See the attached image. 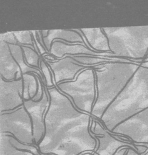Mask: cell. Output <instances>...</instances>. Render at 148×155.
Here are the masks:
<instances>
[{"label": "cell", "instance_id": "cell-12", "mask_svg": "<svg viewBox=\"0 0 148 155\" xmlns=\"http://www.w3.org/2000/svg\"><path fill=\"white\" fill-rule=\"evenodd\" d=\"M79 32L90 49L97 52H111L107 36L102 28L75 29Z\"/></svg>", "mask_w": 148, "mask_h": 155}, {"label": "cell", "instance_id": "cell-10", "mask_svg": "<svg viewBox=\"0 0 148 155\" xmlns=\"http://www.w3.org/2000/svg\"><path fill=\"white\" fill-rule=\"evenodd\" d=\"M111 133L125 136L127 133L148 134V108L120 124Z\"/></svg>", "mask_w": 148, "mask_h": 155}, {"label": "cell", "instance_id": "cell-8", "mask_svg": "<svg viewBox=\"0 0 148 155\" xmlns=\"http://www.w3.org/2000/svg\"><path fill=\"white\" fill-rule=\"evenodd\" d=\"M47 92V89L44 88L42 97L39 101L35 102L32 99H29L24 101L23 105L30 116L33 127V136H37L39 134H40V140L44 134L45 116L50 105V97ZM39 142L36 143L37 144Z\"/></svg>", "mask_w": 148, "mask_h": 155}, {"label": "cell", "instance_id": "cell-11", "mask_svg": "<svg viewBox=\"0 0 148 155\" xmlns=\"http://www.w3.org/2000/svg\"><path fill=\"white\" fill-rule=\"evenodd\" d=\"M49 53L56 58H60L66 55H101V53L97 52L88 48L82 44H70L60 41H55L51 44Z\"/></svg>", "mask_w": 148, "mask_h": 155}, {"label": "cell", "instance_id": "cell-4", "mask_svg": "<svg viewBox=\"0 0 148 155\" xmlns=\"http://www.w3.org/2000/svg\"><path fill=\"white\" fill-rule=\"evenodd\" d=\"M80 111L91 114L96 100V82L94 70L86 68L81 71L74 81H65L56 85Z\"/></svg>", "mask_w": 148, "mask_h": 155}, {"label": "cell", "instance_id": "cell-16", "mask_svg": "<svg viewBox=\"0 0 148 155\" xmlns=\"http://www.w3.org/2000/svg\"><path fill=\"white\" fill-rule=\"evenodd\" d=\"M13 33L20 45L29 46L36 50L31 31H17Z\"/></svg>", "mask_w": 148, "mask_h": 155}, {"label": "cell", "instance_id": "cell-9", "mask_svg": "<svg viewBox=\"0 0 148 155\" xmlns=\"http://www.w3.org/2000/svg\"><path fill=\"white\" fill-rule=\"evenodd\" d=\"M47 62L53 71L56 85L65 81H74L80 71L87 68L78 64L72 57L68 56L58 61H47Z\"/></svg>", "mask_w": 148, "mask_h": 155}, {"label": "cell", "instance_id": "cell-19", "mask_svg": "<svg viewBox=\"0 0 148 155\" xmlns=\"http://www.w3.org/2000/svg\"><path fill=\"white\" fill-rule=\"evenodd\" d=\"M0 40L3 41L7 44H19L13 31L1 33L0 34Z\"/></svg>", "mask_w": 148, "mask_h": 155}, {"label": "cell", "instance_id": "cell-15", "mask_svg": "<svg viewBox=\"0 0 148 155\" xmlns=\"http://www.w3.org/2000/svg\"><path fill=\"white\" fill-rule=\"evenodd\" d=\"M24 58L26 63L31 67L38 68H39L40 58L39 54L35 50V48H32L29 46H21Z\"/></svg>", "mask_w": 148, "mask_h": 155}, {"label": "cell", "instance_id": "cell-1", "mask_svg": "<svg viewBox=\"0 0 148 155\" xmlns=\"http://www.w3.org/2000/svg\"><path fill=\"white\" fill-rule=\"evenodd\" d=\"M148 108V68L140 66L100 120L111 133L120 124Z\"/></svg>", "mask_w": 148, "mask_h": 155}, {"label": "cell", "instance_id": "cell-14", "mask_svg": "<svg viewBox=\"0 0 148 155\" xmlns=\"http://www.w3.org/2000/svg\"><path fill=\"white\" fill-rule=\"evenodd\" d=\"M39 77L33 73H27L22 75L24 101L32 99L36 96L39 88Z\"/></svg>", "mask_w": 148, "mask_h": 155}, {"label": "cell", "instance_id": "cell-2", "mask_svg": "<svg viewBox=\"0 0 148 155\" xmlns=\"http://www.w3.org/2000/svg\"><path fill=\"white\" fill-rule=\"evenodd\" d=\"M141 63L115 61L94 70L97 96L91 115L101 119L106 110L125 87Z\"/></svg>", "mask_w": 148, "mask_h": 155}, {"label": "cell", "instance_id": "cell-21", "mask_svg": "<svg viewBox=\"0 0 148 155\" xmlns=\"http://www.w3.org/2000/svg\"><path fill=\"white\" fill-rule=\"evenodd\" d=\"M146 57H147V58H148V53H147V56H146Z\"/></svg>", "mask_w": 148, "mask_h": 155}, {"label": "cell", "instance_id": "cell-5", "mask_svg": "<svg viewBox=\"0 0 148 155\" xmlns=\"http://www.w3.org/2000/svg\"><path fill=\"white\" fill-rule=\"evenodd\" d=\"M27 73H33L42 78L38 68L26 63L21 45L0 40V76L7 81H12L22 78Z\"/></svg>", "mask_w": 148, "mask_h": 155}, {"label": "cell", "instance_id": "cell-6", "mask_svg": "<svg viewBox=\"0 0 148 155\" xmlns=\"http://www.w3.org/2000/svg\"><path fill=\"white\" fill-rule=\"evenodd\" d=\"M1 134H10L19 138L33 136V127L30 116L24 105L10 111L1 113Z\"/></svg>", "mask_w": 148, "mask_h": 155}, {"label": "cell", "instance_id": "cell-13", "mask_svg": "<svg viewBox=\"0 0 148 155\" xmlns=\"http://www.w3.org/2000/svg\"><path fill=\"white\" fill-rule=\"evenodd\" d=\"M42 40L45 48L48 53L50 50L51 44L55 41H60L70 44H82L87 46L82 35L74 28L48 30V35L45 38H42Z\"/></svg>", "mask_w": 148, "mask_h": 155}, {"label": "cell", "instance_id": "cell-3", "mask_svg": "<svg viewBox=\"0 0 148 155\" xmlns=\"http://www.w3.org/2000/svg\"><path fill=\"white\" fill-rule=\"evenodd\" d=\"M112 56L142 59L148 53V25L104 27Z\"/></svg>", "mask_w": 148, "mask_h": 155}, {"label": "cell", "instance_id": "cell-18", "mask_svg": "<svg viewBox=\"0 0 148 155\" xmlns=\"http://www.w3.org/2000/svg\"><path fill=\"white\" fill-rule=\"evenodd\" d=\"M40 67L42 74L45 78V82L48 88H51L54 87V82H53V79L52 78L51 71L48 67L46 64V63L42 60H41L40 62Z\"/></svg>", "mask_w": 148, "mask_h": 155}, {"label": "cell", "instance_id": "cell-7", "mask_svg": "<svg viewBox=\"0 0 148 155\" xmlns=\"http://www.w3.org/2000/svg\"><path fill=\"white\" fill-rule=\"evenodd\" d=\"M22 78L7 81L0 76V112L13 111L24 105Z\"/></svg>", "mask_w": 148, "mask_h": 155}, {"label": "cell", "instance_id": "cell-20", "mask_svg": "<svg viewBox=\"0 0 148 155\" xmlns=\"http://www.w3.org/2000/svg\"><path fill=\"white\" fill-rule=\"evenodd\" d=\"M141 66L146 67V68H148V58H146L144 61L142 63H141Z\"/></svg>", "mask_w": 148, "mask_h": 155}, {"label": "cell", "instance_id": "cell-17", "mask_svg": "<svg viewBox=\"0 0 148 155\" xmlns=\"http://www.w3.org/2000/svg\"><path fill=\"white\" fill-rule=\"evenodd\" d=\"M74 59L79 64H86V65H93L97 64L100 62H103L106 61V59L103 58H100L98 57L90 56V55H80L72 56Z\"/></svg>", "mask_w": 148, "mask_h": 155}]
</instances>
